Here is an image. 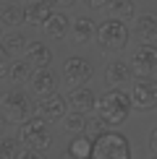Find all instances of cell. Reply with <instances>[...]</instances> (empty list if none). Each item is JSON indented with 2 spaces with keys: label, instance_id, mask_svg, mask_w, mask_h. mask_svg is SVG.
Segmentation results:
<instances>
[{
  "label": "cell",
  "instance_id": "cell-1",
  "mask_svg": "<svg viewBox=\"0 0 157 159\" xmlns=\"http://www.w3.org/2000/svg\"><path fill=\"white\" fill-rule=\"evenodd\" d=\"M131 110H134V102H131V94L121 89H107L105 94L97 97V117L107 125V128H118V125H123L128 120Z\"/></svg>",
  "mask_w": 157,
  "mask_h": 159
},
{
  "label": "cell",
  "instance_id": "cell-2",
  "mask_svg": "<svg viewBox=\"0 0 157 159\" xmlns=\"http://www.w3.org/2000/svg\"><path fill=\"white\" fill-rule=\"evenodd\" d=\"M92 159H131V143L118 130H105L94 138Z\"/></svg>",
  "mask_w": 157,
  "mask_h": 159
},
{
  "label": "cell",
  "instance_id": "cell-3",
  "mask_svg": "<svg viewBox=\"0 0 157 159\" xmlns=\"http://www.w3.org/2000/svg\"><path fill=\"white\" fill-rule=\"evenodd\" d=\"M18 141L24 143L26 149H37V151H47L52 146V136L47 128V120L42 117H29L18 125Z\"/></svg>",
  "mask_w": 157,
  "mask_h": 159
},
{
  "label": "cell",
  "instance_id": "cell-4",
  "mask_svg": "<svg viewBox=\"0 0 157 159\" xmlns=\"http://www.w3.org/2000/svg\"><path fill=\"white\" fill-rule=\"evenodd\" d=\"M94 39L102 50H123L128 44V29L121 18H105L102 24H97Z\"/></svg>",
  "mask_w": 157,
  "mask_h": 159
},
{
  "label": "cell",
  "instance_id": "cell-5",
  "mask_svg": "<svg viewBox=\"0 0 157 159\" xmlns=\"http://www.w3.org/2000/svg\"><path fill=\"white\" fill-rule=\"evenodd\" d=\"M0 110H3V117L8 123H18V125H21L24 120H29L34 104L29 102V97H26L24 91L13 89V91H8V94L0 97Z\"/></svg>",
  "mask_w": 157,
  "mask_h": 159
},
{
  "label": "cell",
  "instance_id": "cell-6",
  "mask_svg": "<svg viewBox=\"0 0 157 159\" xmlns=\"http://www.w3.org/2000/svg\"><path fill=\"white\" fill-rule=\"evenodd\" d=\"M92 78V63L87 57H68V60L63 63L60 68V81L65 89H81L84 84H87Z\"/></svg>",
  "mask_w": 157,
  "mask_h": 159
},
{
  "label": "cell",
  "instance_id": "cell-7",
  "mask_svg": "<svg viewBox=\"0 0 157 159\" xmlns=\"http://www.w3.org/2000/svg\"><path fill=\"white\" fill-rule=\"evenodd\" d=\"M131 70H134V76H139V78H152V73L157 70V47L152 42H144L141 47L134 50Z\"/></svg>",
  "mask_w": 157,
  "mask_h": 159
},
{
  "label": "cell",
  "instance_id": "cell-8",
  "mask_svg": "<svg viewBox=\"0 0 157 159\" xmlns=\"http://www.w3.org/2000/svg\"><path fill=\"white\" fill-rule=\"evenodd\" d=\"M131 102H134V110H139V112L155 110L157 107V81H152V78H139V81H134Z\"/></svg>",
  "mask_w": 157,
  "mask_h": 159
},
{
  "label": "cell",
  "instance_id": "cell-9",
  "mask_svg": "<svg viewBox=\"0 0 157 159\" xmlns=\"http://www.w3.org/2000/svg\"><path fill=\"white\" fill-rule=\"evenodd\" d=\"M65 110H68V102H65V99H63L60 94H58V91L39 97V102L34 104L37 117H42V120H47V123L63 120V117H65Z\"/></svg>",
  "mask_w": 157,
  "mask_h": 159
},
{
  "label": "cell",
  "instance_id": "cell-10",
  "mask_svg": "<svg viewBox=\"0 0 157 159\" xmlns=\"http://www.w3.org/2000/svg\"><path fill=\"white\" fill-rule=\"evenodd\" d=\"M52 16V0H29L24 5V21L29 26H45Z\"/></svg>",
  "mask_w": 157,
  "mask_h": 159
},
{
  "label": "cell",
  "instance_id": "cell-11",
  "mask_svg": "<svg viewBox=\"0 0 157 159\" xmlns=\"http://www.w3.org/2000/svg\"><path fill=\"white\" fill-rule=\"evenodd\" d=\"M29 84H31V89H34L39 97H45V94H52V91L58 89V76L52 73L50 68H34Z\"/></svg>",
  "mask_w": 157,
  "mask_h": 159
},
{
  "label": "cell",
  "instance_id": "cell-12",
  "mask_svg": "<svg viewBox=\"0 0 157 159\" xmlns=\"http://www.w3.org/2000/svg\"><path fill=\"white\" fill-rule=\"evenodd\" d=\"M24 60L31 68H47L52 60V52H50V47H45V42H29L24 50Z\"/></svg>",
  "mask_w": 157,
  "mask_h": 159
},
{
  "label": "cell",
  "instance_id": "cell-13",
  "mask_svg": "<svg viewBox=\"0 0 157 159\" xmlns=\"http://www.w3.org/2000/svg\"><path fill=\"white\" fill-rule=\"evenodd\" d=\"M68 104H71V110H74V112L89 115V112L97 107V97L92 94V89H84V86H81V89H74V91H71Z\"/></svg>",
  "mask_w": 157,
  "mask_h": 159
},
{
  "label": "cell",
  "instance_id": "cell-14",
  "mask_svg": "<svg viewBox=\"0 0 157 159\" xmlns=\"http://www.w3.org/2000/svg\"><path fill=\"white\" fill-rule=\"evenodd\" d=\"M134 34L141 42H155L157 39V16L155 13H141L134 21Z\"/></svg>",
  "mask_w": 157,
  "mask_h": 159
},
{
  "label": "cell",
  "instance_id": "cell-15",
  "mask_svg": "<svg viewBox=\"0 0 157 159\" xmlns=\"http://www.w3.org/2000/svg\"><path fill=\"white\" fill-rule=\"evenodd\" d=\"M131 76H134L131 63H123V60H113L107 68H105V81H107V86L126 84V81H131Z\"/></svg>",
  "mask_w": 157,
  "mask_h": 159
},
{
  "label": "cell",
  "instance_id": "cell-16",
  "mask_svg": "<svg viewBox=\"0 0 157 159\" xmlns=\"http://www.w3.org/2000/svg\"><path fill=\"white\" fill-rule=\"evenodd\" d=\"M42 29L50 34V39H65V37H68V31H71V21H68L65 13L58 11V13H52L47 21H45Z\"/></svg>",
  "mask_w": 157,
  "mask_h": 159
},
{
  "label": "cell",
  "instance_id": "cell-17",
  "mask_svg": "<svg viewBox=\"0 0 157 159\" xmlns=\"http://www.w3.org/2000/svg\"><path fill=\"white\" fill-rule=\"evenodd\" d=\"M71 34H74V42L84 44V42H89V39L97 34V24L92 21V18H87V16H78L76 21L71 24Z\"/></svg>",
  "mask_w": 157,
  "mask_h": 159
},
{
  "label": "cell",
  "instance_id": "cell-18",
  "mask_svg": "<svg viewBox=\"0 0 157 159\" xmlns=\"http://www.w3.org/2000/svg\"><path fill=\"white\" fill-rule=\"evenodd\" d=\"M92 146H94V138L87 133H76L68 143V154H74L76 159H92Z\"/></svg>",
  "mask_w": 157,
  "mask_h": 159
},
{
  "label": "cell",
  "instance_id": "cell-19",
  "mask_svg": "<svg viewBox=\"0 0 157 159\" xmlns=\"http://www.w3.org/2000/svg\"><path fill=\"white\" fill-rule=\"evenodd\" d=\"M24 21V8L16 3H0V24L3 26H18Z\"/></svg>",
  "mask_w": 157,
  "mask_h": 159
},
{
  "label": "cell",
  "instance_id": "cell-20",
  "mask_svg": "<svg viewBox=\"0 0 157 159\" xmlns=\"http://www.w3.org/2000/svg\"><path fill=\"white\" fill-rule=\"evenodd\" d=\"M105 8H107V13H110L107 18H121L123 21V18L134 16V0H110Z\"/></svg>",
  "mask_w": 157,
  "mask_h": 159
},
{
  "label": "cell",
  "instance_id": "cell-21",
  "mask_svg": "<svg viewBox=\"0 0 157 159\" xmlns=\"http://www.w3.org/2000/svg\"><path fill=\"white\" fill-rule=\"evenodd\" d=\"M21 141L18 138H11V136H0V159H18L21 154Z\"/></svg>",
  "mask_w": 157,
  "mask_h": 159
},
{
  "label": "cell",
  "instance_id": "cell-22",
  "mask_svg": "<svg viewBox=\"0 0 157 159\" xmlns=\"http://www.w3.org/2000/svg\"><path fill=\"white\" fill-rule=\"evenodd\" d=\"M8 76H11L16 84H21V81H29V78H31V65L26 63V60H13V63H11V70H8Z\"/></svg>",
  "mask_w": 157,
  "mask_h": 159
},
{
  "label": "cell",
  "instance_id": "cell-23",
  "mask_svg": "<svg viewBox=\"0 0 157 159\" xmlns=\"http://www.w3.org/2000/svg\"><path fill=\"white\" fill-rule=\"evenodd\" d=\"M84 128H87V115H81V112H74V115L65 117V130L68 133H84Z\"/></svg>",
  "mask_w": 157,
  "mask_h": 159
},
{
  "label": "cell",
  "instance_id": "cell-24",
  "mask_svg": "<svg viewBox=\"0 0 157 159\" xmlns=\"http://www.w3.org/2000/svg\"><path fill=\"white\" fill-rule=\"evenodd\" d=\"M5 50H8L11 52V55H13V52H24L26 50V39H24V34H11V37H5Z\"/></svg>",
  "mask_w": 157,
  "mask_h": 159
},
{
  "label": "cell",
  "instance_id": "cell-25",
  "mask_svg": "<svg viewBox=\"0 0 157 159\" xmlns=\"http://www.w3.org/2000/svg\"><path fill=\"white\" fill-rule=\"evenodd\" d=\"M105 128H107V125H105L100 117H87V128H84V133L92 136V138H97L100 133H105Z\"/></svg>",
  "mask_w": 157,
  "mask_h": 159
},
{
  "label": "cell",
  "instance_id": "cell-26",
  "mask_svg": "<svg viewBox=\"0 0 157 159\" xmlns=\"http://www.w3.org/2000/svg\"><path fill=\"white\" fill-rule=\"evenodd\" d=\"M8 55H11V52L5 50V44H0V78H5V76H8V70H11Z\"/></svg>",
  "mask_w": 157,
  "mask_h": 159
},
{
  "label": "cell",
  "instance_id": "cell-27",
  "mask_svg": "<svg viewBox=\"0 0 157 159\" xmlns=\"http://www.w3.org/2000/svg\"><path fill=\"white\" fill-rule=\"evenodd\" d=\"M18 159H45V154L37 151V149H24L21 154H18Z\"/></svg>",
  "mask_w": 157,
  "mask_h": 159
},
{
  "label": "cell",
  "instance_id": "cell-28",
  "mask_svg": "<svg viewBox=\"0 0 157 159\" xmlns=\"http://www.w3.org/2000/svg\"><path fill=\"white\" fill-rule=\"evenodd\" d=\"M107 3H110V0H84V5H87V8H92V11H97V8H105Z\"/></svg>",
  "mask_w": 157,
  "mask_h": 159
},
{
  "label": "cell",
  "instance_id": "cell-29",
  "mask_svg": "<svg viewBox=\"0 0 157 159\" xmlns=\"http://www.w3.org/2000/svg\"><path fill=\"white\" fill-rule=\"evenodd\" d=\"M147 143H149V151H157V125L149 130V141Z\"/></svg>",
  "mask_w": 157,
  "mask_h": 159
},
{
  "label": "cell",
  "instance_id": "cell-30",
  "mask_svg": "<svg viewBox=\"0 0 157 159\" xmlns=\"http://www.w3.org/2000/svg\"><path fill=\"white\" fill-rule=\"evenodd\" d=\"M76 0H52V5H60V8H68V5H74Z\"/></svg>",
  "mask_w": 157,
  "mask_h": 159
},
{
  "label": "cell",
  "instance_id": "cell-31",
  "mask_svg": "<svg viewBox=\"0 0 157 159\" xmlns=\"http://www.w3.org/2000/svg\"><path fill=\"white\" fill-rule=\"evenodd\" d=\"M5 123H8V120H5V117H0V136H3V130H5Z\"/></svg>",
  "mask_w": 157,
  "mask_h": 159
},
{
  "label": "cell",
  "instance_id": "cell-32",
  "mask_svg": "<svg viewBox=\"0 0 157 159\" xmlns=\"http://www.w3.org/2000/svg\"><path fill=\"white\" fill-rule=\"evenodd\" d=\"M63 159H76L74 154H68V151H65V154H63Z\"/></svg>",
  "mask_w": 157,
  "mask_h": 159
},
{
  "label": "cell",
  "instance_id": "cell-33",
  "mask_svg": "<svg viewBox=\"0 0 157 159\" xmlns=\"http://www.w3.org/2000/svg\"><path fill=\"white\" fill-rule=\"evenodd\" d=\"M152 159H157V154H155V157H152Z\"/></svg>",
  "mask_w": 157,
  "mask_h": 159
},
{
  "label": "cell",
  "instance_id": "cell-34",
  "mask_svg": "<svg viewBox=\"0 0 157 159\" xmlns=\"http://www.w3.org/2000/svg\"><path fill=\"white\" fill-rule=\"evenodd\" d=\"M0 26H3V24H0ZM0 31H3V29H0Z\"/></svg>",
  "mask_w": 157,
  "mask_h": 159
},
{
  "label": "cell",
  "instance_id": "cell-35",
  "mask_svg": "<svg viewBox=\"0 0 157 159\" xmlns=\"http://www.w3.org/2000/svg\"><path fill=\"white\" fill-rule=\"evenodd\" d=\"M0 3H3V0H0Z\"/></svg>",
  "mask_w": 157,
  "mask_h": 159
}]
</instances>
